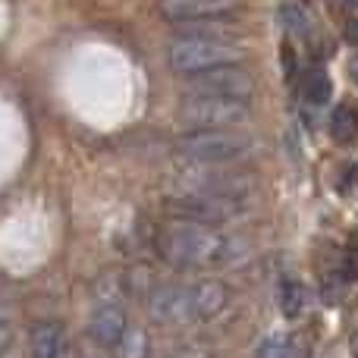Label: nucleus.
Here are the masks:
<instances>
[{
	"instance_id": "nucleus-4",
	"label": "nucleus",
	"mask_w": 358,
	"mask_h": 358,
	"mask_svg": "<svg viewBox=\"0 0 358 358\" xmlns=\"http://www.w3.org/2000/svg\"><path fill=\"white\" fill-rule=\"evenodd\" d=\"M170 69L176 76H192L210 66H229L245 60V50L229 41H201V38H176L167 50Z\"/></svg>"
},
{
	"instance_id": "nucleus-10",
	"label": "nucleus",
	"mask_w": 358,
	"mask_h": 358,
	"mask_svg": "<svg viewBox=\"0 0 358 358\" xmlns=\"http://www.w3.org/2000/svg\"><path fill=\"white\" fill-rule=\"evenodd\" d=\"M173 31L179 38H201V41H229L239 35V25L227 22V16H210V19H185L173 22Z\"/></svg>"
},
{
	"instance_id": "nucleus-20",
	"label": "nucleus",
	"mask_w": 358,
	"mask_h": 358,
	"mask_svg": "<svg viewBox=\"0 0 358 358\" xmlns=\"http://www.w3.org/2000/svg\"><path fill=\"white\" fill-rule=\"evenodd\" d=\"M358 185V161H352V167L346 170V192H352Z\"/></svg>"
},
{
	"instance_id": "nucleus-5",
	"label": "nucleus",
	"mask_w": 358,
	"mask_h": 358,
	"mask_svg": "<svg viewBox=\"0 0 358 358\" xmlns=\"http://www.w3.org/2000/svg\"><path fill=\"white\" fill-rule=\"evenodd\" d=\"M179 120L189 129H229V126H239L248 120V101L189 94L179 104Z\"/></svg>"
},
{
	"instance_id": "nucleus-11",
	"label": "nucleus",
	"mask_w": 358,
	"mask_h": 358,
	"mask_svg": "<svg viewBox=\"0 0 358 358\" xmlns=\"http://www.w3.org/2000/svg\"><path fill=\"white\" fill-rule=\"evenodd\" d=\"M229 302V292L217 280H201L192 286V308H195V321H210L217 317Z\"/></svg>"
},
{
	"instance_id": "nucleus-21",
	"label": "nucleus",
	"mask_w": 358,
	"mask_h": 358,
	"mask_svg": "<svg viewBox=\"0 0 358 358\" xmlns=\"http://www.w3.org/2000/svg\"><path fill=\"white\" fill-rule=\"evenodd\" d=\"M346 41L349 44H358V16L346 22Z\"/></svg>"
},
{
	"instance_id": "nucleus-6",
	"label": "nucleus",
	"mask_w": 358,
	"mask_h": 358,
	"mask_svg": "<svg viewBox=\"0 0 358 358\" xmlns=\"http://www.w3.org/2000/svg\"><path fill=\"white\" fill-rule=\"evenodd\" d=\"M185 79V94H208V98H239L248 101L255 92V79L248 69H242L239 63L229 66H210L201 73L182 76Z\"/></svg>"
},
{
	"instance_id": "nucleus-12",
	"label": "nucleus",
	"mask_w": 358,
	"mask_h": 358,
	"mask_svg": "<svg viewBox=\"0 0 358 358\" xmlns=\"http://www.w3.org/2000/svg\"><path fill=\"white\" fill-rule=\"evenodd\" d=\"M330 136H334L340 145L358 142V104L343 101V104L330 113Z\"/></svg>"
},
{
	"instance_id": "nucleus-8",
	"label": "nucleus",
	"mask_w": 358,
	"mask_h": 358,
	"mask_svg": "<svg viewBox=\"0 0 358 358\" xmlns=\"http://www.w3.org/2000/svg\"><path fill=\"white\" fill-rule=\"evenodd\" d=\"M126 330H129V324H126L123 308H117V305H101L92 315V324H88V334L101 349H117L123 343Z\"/></svg>"
},
{
	"instance_id": "nucleus-17",
	"label": "nucleus",
	"mask_w": 358,
	"mask_h": 358,
	"mask_svg": "<svg viewBox=\"0 0 358 358\" xmlns=\"http://www.w3.org/2000/svg\"><path fill=\"white\" fill-rule=\"evenodd\" d=\"M340 273L346 283H352V280H358V245H349L346 248V255H343V261H340Z\"/></svg>"
},
{
	"instance_id": "nucleus-23",
	"label": "nucleus",
	"mask_w": 358,
	"mask_h": 358,
	"mask_svg": "<svg viewBox=\"0 0 358 358\" xmlns=\"http://www.w3.org/2000/svg\"><path fill=\"white\" fill-rule=\"evenodd\" d=\"M352 355L358 358V330H355V336H352Z\"/></svg>"
},
{
	"instance_id": "nucleus-22",
	"label": "nucleus",
	"mask_w": 358,
	"mask_h": 358,
	"mask_svg": "<svg viewBox=\"0 0 358 358\" xmlns=\"http://www.w3.org/2000/svg\"><path fill=\"white\" fill-rule=\"evenodd\" d=\"M340 6H346L349 13H358V0H336Z\"/></svg>"
},
{
	"instance_id": "nucleus-16",
	"label": "nucleus",
	"mask_w": 358,
	"mask_h": 358,
	"mask_svg": "<svg viewBox=\"0 0 358 358\" xmlns=\"http://www.w3.org/2000/svg\"><path fill=\"white\" fill-rule=\"evenodd\" d=\"M120 352H123V358H142L145 355V336L136 334V330H126L123 343H120Z\"/></svg>"
},
{
	"instance_id": "nucleus-13",
	"label": "nucleus",
	"mask_w": 358,
	"mask_h": 358,
	"mask_svg": "<svg viewBox=\"0 0 358 358\" xmlns=\"http://www.w3.org/2000/svg\"><path fill=\"white\" fill-rule=\"evenodd\" d=\"M277 302H280V315H283L286 321H296V317L302 315V308H305V289H302V283H299V280H283V283H280Z\"/></svg>"
},
{
	"instance_id": "nucleus-15",
	"label": "nucleus",
	"mask_w": 358,
	"mask_h": 358,
	"mask_svg": "<svg viewBox=\"0 0 358 358\" xmlns=\"http://www.w3.org/2000/svg\"><path fill=\"white\" fill-rule=\"evenodd\" d=\"M296 336H271L258 346V358H296L299 352H292Z\"/></svg>"
},
{
	"instance_id": "nucleus-14",
	"label": "nucleus",
	"mask_w": 358,
	"mask_h": 358,
	"mask_svg": "<svg viewBox=\"0 0 358 358\" xmlns=\"http://www.w3.org/2000/svg\"><path fill=\"white\" fill-rule=\"evenodd\" d=\"M302 98L308 101V104H315V107H321V104H327V101H330V79H327V73H324L321 66H315V69H308V73H305Z\"/></svg>"
},
{
	"instance_id": "nucleus-9",
	"label": "nucleus",
	"mask_w": 358,
	"mask_h": 358,
	"mask_svg": "<svg viewBox=\"0 0 358 358\" xmlns=\"http://www.w3.org/2000/svg\"><path fill=\"white\" fill-rule=\"evenodd\" d=\"M31 358H66V330L57 321H38L29 340Z\"/></svg>"
},
{
	"instance_id": "nucleus-3",
	"label": "nucleus",
	"mask_w": 358,
	"mask_h": 358,
	"mask_svg": "<svg viewBox=\"0 0 358 358\" xmlns=\"http://www.w3.org/2000/svg\"><path fill=\"white\" fill-rule=\"evenodd\" d=\"M167 210L173 217H189V220L208 223V227H220L248 210V201L242 195H217V192L204 189H185L182 195L167 198Z\"/></svg>"
},
{
	"instance_id": "nucleus-2",
	"label": "nucleus",
	"mask_w": 358,
	"mask_h": 358,
	"mask_svg": "<svg viewBox=\"0 0 358 358\" xmlns=\"http://www.w3.org/2000/svg\"><path fill=\"white\" fill-rule=\"evenodd\" d=\"M252 151V138L233 129H192L176 142V155L185 157L189 164H227L239 161Z\"/></svg>"
},
{
	"instance_id": "nucleus-19",
	"label": "nucleus",
	"mask_w": 358,
	"mask_h": 358,
	"mask_svg": "<svg viewBox=\"0 0 358 358\" xmlns=\"http://www.w3.org/2000/svg\"><path fill=\"white\" fill-rule=\"evenodd\" d=\"M10 343H13V327H10V324L0 321V355H3L6 349H10Z\"/></svg>"
},
{
	"instance_id": "nucleus-7",
	"label": "nucleus",
	"mask_w": 358,
	"mask_h": 358,
	"mask_svg": "<svg viewBox=\"0 0 358 358\" xmlns=\"http://www.w3.org/2000/svg\"><path fill=\"white\" fill-rule=\"evenodd\" d=\"M236 6L239 0H161V16L170 22H185V19L229 16Z\"/></svg>"
},
{
	"instance_id": "nucleus-1",
	"label": "nucleus",
	"mask_w": 358,
	"mask_h": 358,
	"mask_svg": "<svg viewBox=\"0 0 358 358\" xmlns=\"http://www.w3.org/2000/svg\"><path fill=\"white\" fill-rule=\"evenodd\" d=\"M155 248L173 267H227L239 255V242L189 217H164L155 233Z\"/></svg>"
},
{
	"instance_id": "nucleus-18",
	"label": "nucleus",
	"mask_w": 358,
	"mask_h": 358,
	"mask_svg": "<svg viewBox=\"0 0 358 358\" xmlns=\"http://www.w3.org/2000/svg\"><path fill=\"white\" fill-rule=\"evenodd\" d=\"M283 25L292 31V35H305V13L299 10L296 3L283 6Z\"/></svg>"
}]
</instances>
